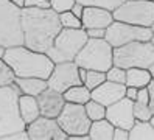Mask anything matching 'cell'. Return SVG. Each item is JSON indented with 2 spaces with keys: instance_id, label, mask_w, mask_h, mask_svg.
I'll return each mask as SVG.
<instances>
[{
  "instance_id": "1",
  "label": "cell",
  "mask_w": 154,
  "mask_h": 140,
  "mask_svg": "<svg viewBox=\"0 0 154 140\" xmlns=\"http://www.w3.org/2000/svg\"><path fill=\"white\" fill-rule=\"evenodd\" d=\"M23 45L34 51L47 53L62 30L59 14L51 8H26L20 11Z\"/></svg>"
},
{
  "instance_id": "2",
  "label": "cell",
  "mask_w": 154,
  "mask_h": 140,
  "mask_svg": "<svg viewBox=\"0 0 154 140\" xmlns=\"http://www.w3.org/2000/svg\"><path fill=\"white\" fill-rule=\"evenodd\" d=\"M3 59L11 65L16 76H36L48 79L55 62L47 53L34 51L25 45H16L5 50Z\"/></svg>"
},
{
  "instance_id": "3",
  "label": "cell",
  "mask_w": 154,
  "mask_h": 140,
  "mask_svg": "<svg viewBox=\"0 0 154 140\" xmlns=\"http://www.w3.org/2000/svg\"><path fill=\"white\" fill-rule=\"evenodd\" d=\"M20 93L22 92L16 82L13 86L0 87V140L26 128L19 110Z\"/></svg>"
},
{
  "instance_id": "4",
  "label": "cell",
  "mask_w": 154,
  "mask_h": 140,
  "mask_svg": "<svg viewBox=\"0 0 154 140\" xmlns=\"http://www.w3.org/2000/svg\"><path fill=\"white\" fill-rule=\"evenodd\" d=\"M75 62L78 67H84L87 70L107 72L114 65V47L104 37H89L86 45L76 54Z\"/></svg>"
},
{
  "instance_id": "5",
  "label": "cell",
  "mask_w": 154,
  "mask_h": 140,
  "mask_svg": "<svg viewBox=\"0 0 154 140\" xmlns=\"http://www.w3.org/2000/svg\"><path fill=\"white\" fill-rule=\"evenodd\" d=\"M87 39L89 36L84 28H62L59 34L55 37V42L50 47L47 54L55 64L75 61L76 54L86 45Z\"/></svg>"
},
{
  "instance_id": "6",
  "label": "cell",
  "mask_w": 154,
  "mask_h": 140,
  "mask_svg": "<svg viewBox=\"0 0 154 140\" xmlns=\"http://www.w3.org/2000/svg\"><path fill=\"white\" fill-rule=\"evenodd\" d=\"M154 62V45L151 41H134L114 48V65L122 69H148Z\"/></svg>"
},
{
  "instance_id": "7",
  "label": "cell",
  "mask_w": 154,
  "mask_h": 140,
  "mask_svg": "<svg viewBox=\"0 0 154 140\" xmlns=\"http://www.w3.org/2000/svg\"><path fill=\"white\" fill-rule=\"evenodd\" d=\"M20 11L22 8L10 0H0V44L5 48L23 45Z\"/></svg>"
},
{
  "instance_id": "8",
  "label": "cell",
  "mask_w": 154,
  "mask_h": 140,
  "mask_svg": "<svg viewBox=\"0 0 154 140\" xmlns=\"http://www.w3.org/2000/svg\"><path fill=\"white\" fill-rule=\"evenodd\" d=\"M112 16L119 22L151 26L154 22V0H123L112 11Z\"/></svg>"
},
{
  "instance_id": "9",
  "label": "cell",
  "mask_w": 154,
  "mask_h": 140,
  "mask_svg": "<svg viewBox=\"0 0 154 140\" xmlns=\"http://www.w3.org/2000/svg\"><path fill=\"white\" fill-rule=\"evenodd\" d=\"M56 121L62 128V131L69 134V137L89 134L90 125H92V120L87 117L84 104L69 103V101H66L61 114L56 117Z\"/></svg>"
},
{
  "instance_id": "10",
  "label": "cell",
  "mask_w": 154,
  "mask_h": 140,
  "mask_svg": "<svg viewBox=\"0 0 154 140\" xmlns=\"http://www.w3.org/2000/svg\"><path fill=\"white\" fill-rule=\"evenodd\" d=\"M152 34L154 33L151 31L149 26H139V25H131V23L114 20L106 28L104 39L114 48H117V47L126 45L134 41H151Z\"/></svg>"
},
{
  "instance_id": "11",
  "label": "cell",
  "mask_w": 154,
  "mask_h": 140,
  "mask_svg": "<svg viewBox=\"0 0 154 140\" xmlns=\"http://www.w3.org/2000/svg\"><path fill=\"white\" fill-rule=\"evenodd\" d=\"M48 87L55 89L61 93H64L67 89L76 84H83L79 79V73H78V65L75 61H69V62H58L53 67V72L50 73V76L47 79Z\"/></svg>"
},
{
  "instance_id": "12",
  "label": "cell",
  "mask_w": 154,
  "mask_h": 140,
  "mask_svg": "<svg viewBox=\"0 0 154 140\" xmlns=\"http://www.w3.org/2000/svg\"><path fill=\"white\" fill-rule=\"evenodd\" d=\"M25 129L30 140H69V134L62 131L56 118L41 115L26 125Z\"/></svg>"
},
{
  "instance_id": "13",
  "label": "cell",
  "mask_w": 154,
  "mask_h": 140,
  "mask_svg": "<svg viewBox=\"0 0 154 140\" xmlns=\"http://www.w3.org/2000/svg\"><path fill=\"white\" fill-rule=\"evenodd\" d=\"M106 118L117 128H125L131 129L135 123L134 117V101L123 97L114 104L106 107Z\"/></svg>"
},
{
  "instance_id": "14",
  "label": "cell",
  "mask_w": 154,
  "mask_h": 140,
  "mask_svg": "<svg viewBox=\"0 0 154 140\" xmlns=\"http://www.w3.org/2000/svg\"><path fill=\"white\" fill-rule=\"evenodd\" d=\"M36 98H38V103H39L41 115L50 117V118H56L66 104L64 93H61L51 87H47L45 90H42Z\"/></svg>"
},
{
  "instance_id": "15",
  "label": "cell",
  "mask_w": 154,
  "mask_h": 140,
  "mask_svg": "<svg viewBox=\"0 0 154 140\" xmlns=\"http://www.w3.org/2000/svg\"><path fill=\"white\" fill-rule=\"evenodd\" d=\"M125 95H126V84L107 81V79L92 90V100L101 103L106 107L122 100Z\"/></svg>"
},
{
  "instance_id": "16",
  "label": "cell",
  "mask_w": 154,
  "mask_h": 140,
  "mask_svg": "<svg viewBox=\"0 0 154 140\" xmlns=\"http://www.w3.org/2000/svg\"><path fill=\"white\" fill-rule=\"evenodd\" d=\"M81 22H83L84 30H89V28H107L114 22V16H112V11H109L106 8L84 6Z\"/></svg>"
},
{
  "instance_id": "17",
  "label": "cell",
  "mask_w": 154,
  "mask_h": 140,
  "mask_svg": "<svg viewBox=\"0 0 154 140\" xmlns=\"http://www.w3.org/2000/svg\"><path fill=\"white\" fill-rule=\"evenodd\" d=\"M19 110H20V117L25 121V125H30L31 121H34L38 117H41V109H39L38 98L31 97V95L20 93V97H19Z\"/></svg>"
},
{
  "instance_id": "18",
  "label": "cell",
  "mask_w": 154,
  "mask_h": 140,
  "mask_svg": "<svg viewBox=\"0 0 154 140\" xmlns=\"http://www.w3.org/2000/svg\"><path fill=\"white\" fill-rule=\"evenodd\" d=\"M16 84L19 86L20 92L25 95H31V97H38L42 90L48 87L47 79L44 78H36V76H17Z\"/></svg>"
},
{
  "instance_id": "19",
  "label": "cell",
  "mask_w": 154,
  "mask_h": 140,
  "mask_svg": "<svg viewBox=\"0 0 154 140\" xmlns=\"http://www.w3.org/2000/svg\"><path fill=\"white\" fill-rule=\"evenodd\" d=\"M114 129L115 126L107 118H101L92 121L89 129L90 140H114Z\"/></svg>"
},
{
  "instance_id": "20",
  "label": "cell",
  "mask_w": 154,
  "mask_h": 140,
  "mask_svg": "<svg viewBox=\"0 0 154 140\" xmlns=\"http://www.w3.org/2000/svg\"><path fill=\"white\" fill-rule=\"evenodd\" d=\"M152 79V75L149 73L148 69H142V67H131L126 69V86H132V87H146Z\"/></svg>"
},
{
  "instance_id": "21",
  "label": "cell",
  "mask_w": 154,
  "mask_h": 140,
  "mask_svg": "<svg viewBox=\"0 0 154 140\" xmlns=\"http://www.w3.org/2000/svg\"><path fill=\"white\" fill-rule=\"evenodd\" d=\"M64 98L69 103H78V104H86L89 100H92V90L87 89L84 84H76L72 86L64 92Z\"/></svg>"
},
{
  "instance_id": "22",
  "label": "cell",
  "mask_w": 154,
  "mask_h": 140,
  "mask_svg": "<svg viewBox=\"0 0 154 140\" xmlns=\"http://www.w3.org/2000/svg\"><path fill=\"white\" fill-rule=\"evenodd\" d=\"M129 138L132 140H154V125L149 121L135 120L134 126L129 129Z\"/></svg>"
},
{
  "instance_id": "23",
  "label": "cell",
  "mask_w": 154,
  "mask_h": 140,
  "mask_svg": "<svg viewBox=\"0 0 154 140\" xmlns=\"http://www.w3.org/2000/svg\"><path fill=\"white\" fill-rule=\"evenodd\" d=\"M84 107H86V112H87V117L92 121L106 118V106L101 104V103H98L95 100H89L84 104Z\"/></svg>"
},
{
  "instance_id": "24",
  "label": "cell",
  "mask_w": 154,
  "mask_h": 140,
  "mask_svg": "<svg viewBox=\"0 0 154 140\" xmlns=\"http://www.w3.org/2000/svg\"><path fill=\"white\" fill-rule=\"evenodd\" d=\"M16 73L11 69V65L5 59H0V87L5 86H13L16 82Z\"/></svg>"
},
{
  "instance_id": "25",
  "label": "cell",
  "mask_w": 154,
  "mask_h": 140,
  "mask_svg": "<svg viewBox=\"0 0 154 140\" xmlns=\"http://www.w3.org/2000/svg\"><path fill=\"white\" fill-rule=\"evenodd\" d=\"M106 81V72H100V70H87V76L84 81V86L90 90H94L98 87L100 84H103Z\"/></svg>"
},
{
  "instance_id": "26",
  "label": "cell",
  "mask_w": 154,
  "mask_h": 140,
  "mask_svg": "<svg viewBox=\"0 0 154 140\" xmlns=\"http://www.w3.org/2000/svg\"><path fill=\"white\" fill-rule=\"evenodd\" d=\"M76 2L84 6H100V8L109 9V11H114L117 6L123 3V0H76Z\"/></svg>"
},
{
  "instance_id": "27",
  "label": "cell",
  "mask_w": 154,
  "mask_h": 140,
  "mask_svg": "<svg viewBox=\"0 0 154 140\" xmlns=\"http://www.w3.org/2000/svg\"><path fill=\"white\" fill-rule=\"evenodd\" d=\"M59 20L62 28H83V22L72 11H64L59 14Z\"/></svg>"
},
{
  "instance_id": "28",
  "label": "cell",
  "mask_w": 154,
  "mask_h": 140,
  "mask_svg": "<svg viewBox=\"0 0 154 140\" xmlns=\"http://www.w3.org/2000/svg\"><path fill=\"white\" fill-rule=\"evenodd\" d=\"M134 117H135V120L149 121V120L152 118V112H151V109H149V104L134 101Z\"/></svg>"
},
{
  "instance_id": "29",
  "label": "cell",
  "mask_w": 154,
  "mask_h": 140,
  "mask_svg": "<svg viewBox=\"0 0 154 140\" xmlns=\"http://www.w3.org/2000/svg\"><path fill=\"white\" fill-rule=\"evenodd\" d=\"M106 79L114 81V82H120V84H126V69L112 65V67L106 72Z\"/></svg>"
},
{
  "instance_id": "30",
  "label": "cell",
  "mask_w": 154,
  "mask_h": 140,
  "mask_svg": "<svg viewBox=\"0 0 154 140\" xmlns=\"http://www.w3.org/2000/svg\"><path fill=\"white\" fill-rule=\"evenodd\" d=\"M75 3H76V0H50L51 9H55L58 14L64 13V11H70Z\"/></svg>"
},
{
  "instance_id": "31",
  "label": "cell",
  "mask_w": 154,
  "mask_h": 140,
  "mask_svg": "<svg viewBox=\"0 0 154 140\" xmlns=\"http://www.w3.org/2000/svg\"><path fill=\"white\" fill-rule=\"evenodd\" d=\"M26 8H51L50 0H25Z\"/></svg>"
},
{
  "instance_id": "32",
  "label": "cell",
  "mask_w": 154,
  "mask_h": 140,
  "mask_svg": "<svg viewBox=\"0 0 154 140\" xmlns=\"http://www.w3.org/2000/svg\"><path fill=\"white\" fill-rule=\"evenodd\" d=\"M3 140H30V137H28L26 129H22V131H17V132H13L10 135H6Z\"/></svg>"
},
{
  "instance_id": "33",
  "label": "cell",
  "mask_w": 154,
  "mask_h": 140,
  "mask_svg": "<svg viewBox=\"0 0 154 140\" xmlns=\"http://www.w3.org/2000/svg\"><path fill=\"white\" fill-rule=\"evenodd\" d=\"M139 103H145V104H149V90L148 87H140L137 92V100Z\"/></svg>"
},
{
  "instance_id": "34",
  "label": "cell",
  "mask_w": 154,
  "mask_h": 140,
  "mask_svg": "<svg viewBox=\"0 0 154 140\" xmlns=\"http://www.w3.org/2000/svg\"><path fill=\"white\" fill-rule=\"evenodd\" d=\"M89 37H95V39H101L106 36V28H89L86 30Z\"/></svg>"
},
{
  "instance_id": "35",
  "label": "cell",
  "mask_w": 154,
  "mask_h": 140,
  "mask_svg": "<svg viewBox=\"0 0 154 140\" xmlns=\"http://www.w3.org/2000/svg\"><path fill=\"white\" fill-rule=\"evenodd\" d=\"M129 138V131L125 128H117L114 129V140H128Z\"/></svg>"
},
{
  "instance_id": "36",
  "label": "cell",
  "mask_w": 154,
  "mask_h": 140,
  "mask_svg": "<svg viewBox=\"0 0 154 140\" xmlns=\"http://www.w3.org/2000/svg\"><path fill=\"white\" fill-rule=\"evenodd\" d=\"M148 90H149V109L152 112V115H154V78L151 79V82L148 84Z\"/></svg>"
},
{
  "instance_id": "37",
  "label": "cell",
  "mask_w": 154,
  "mask_h": 140,
  "mask_svg": "<svg viewBox=\"0 0 154 140\" xmlns=\"http://www.w3.org/2000/svg\"><path fill=\"white\" fill-rule=\"evenodd\" d=\"M137 92H139V89L137 87H132V86H126V98H129V100H132V101H135L137 100Z\"/></svg>"
},
{
  "instance_id": "38",
  "label": "cell",
  "mask_w": 154,
  "mask_h": 140,
  "mask_svg": "<svg viewBox=\"0 0 154 140\" xmlns=\"http://www.w3.org/2000/svg\"><path fill=\"white\" fill-rule=\"evenodd\" d=\"M70 11L73 13L78 19H81V17H83V13H84V5H81V3H78V2H76L73 6H72Z\"/></svg>"
},
{
  "instance_id": "39",
  "label": "cell",
  "mask_w": 154,
  "mask_h": 140,
  "mask_svg": "<svg viewBox=\"0 0 154 140\" xmlns=\"http://www.w3.org/2000/svg\"><path fill=\"white\" fill-rule=\"evenodd\" d=\"M78 73H79V79H81V82L84 84L86 76H87V69H84V67H78Z\"/></svg>"
},
{
  "instance_id": "40",
  "label": "cell",
  "mask_w": 154,
  "mask_h": 140,
  "mask_svg": "<svg viewBox=\"0 0 154 140\" xmlns=\"http://www.w3.org/2000/svg\"><path fill=\"white\" fill-rule=\"evenodd\" d=\"M11 3H14V5H17L19 8H23L25 6V0H10Z\"/></svg>"
},
{
  "instance_id": "41",
  "label": "cell",
  "mask_w": 154,
  "mask_h": 140,
  "mask_svg": "<svg viewBox=\"0 0 154 140\" xmlns=\"http://www.w3.org/2000/svg\"><path fill=\"white\" fill-rule=\"evenodd\" d=\"M5 50H6V48H5V47H3L2 44H0V59H3V56H5Z\"/></svg>"
},
{
  "instance_id": "42",
  "label": "cell",
  "mask_w": 154,
  "mask_h": 140,
  "mask_svg": "<svg viewBox=\"0 0 154 140\" xmlns=\"http://www.w3.org/2000/svg\"><path fill=\"white\" fill-rule=\"evenodd\" d=\"M148 70H149V73L152 75V78H154V62H152V64L149 65V67H148Z\"/></svg>"
},
{
  "instance_id": "43",
  "label": "cell",
  "mask_w": 154,
  "mask_h": 140,
  "mask_svg": "<svg viewBox=\"0 0 154 140\" xmlns=\"http://www.w3.org/2000/svg\"><path fill=\"white\" fill-rule=\"evenodd\" d=\"M149 28H151V31H152V33H154V22H152V25H151V26H149Z\"/></svg>"
},
{
  "instance_id": "44",
  "label": "cell",
  "mask_w": 154,
  "mask_h": 140,
  "mask_svg": "<svg viewBox=\"0 0 154 140\" xmlns=\"http://www.w3.org/2000/svg\"><path fill=\"white\" fill-rule=\"evenodd\" d=\"M151 42H152V45H154V34H152V37H151Z\"/></svg>"
},
{
  "instance_id": "45",
  "label": "cell",
  "mask_w": 154,
  "mask_h": 140,
  "mask_svg": "<svg viewBox=\"0 0 154 140\" xmlns=\"http://www.w3.org/2000/svg\"><path fill=\"white\" fill-rule=\"evenodd\" d=\"M151 123L154 125V115H152V118H151Z\"/></svg>"
}]
</instances>
